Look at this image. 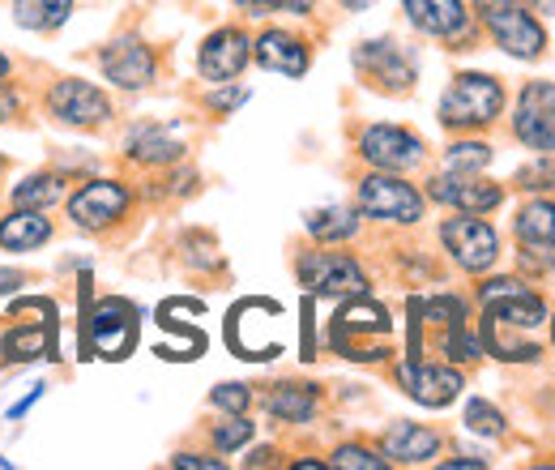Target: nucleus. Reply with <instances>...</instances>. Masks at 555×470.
Instances as JSON below:
<instances>
[{
  "mask_svg": "<svg viewBox=\"0 0 555 470\" xmlns=\"http://www.w3.org/2000/svg\"><path fill=\"white\" fill-rule=\"evenodd\" d=\"M547 304L543 295H534L530 287L504 291L483 300V346L495 359H513V364H530L543 355V346L534 334L547 326Z\"/></svg>",
  "mask_w": 555,
  "mask_h": 470,
  "instance_id": "f257e3e1",
  "label": "nucleus"
},
{
  "mask_svg": "<svg viewBox=\"0 0 555 470\" xmlns=\"http://www.w3.org/2000/svg\"><path fill=\"white\" fill-rule=\"evenodd\" d=\"M479 17H483L487 35L495 39L500 52H508L513 61H539L547 52V30L543 22L521 9L517 0H475Z\"/></svg>",
  "mask_w": 555,
  "mask_h": 470,
  "instance_id": "f03ea898",
  "label": "nucleus"
},
{
  "mask_svg": "<svg viewBox=\"0 0 555 470\" xmlns=\"http://www.w3.org/2000/svg\"><path fill=\"white\" fill-rule=\"evenodd\" d=\"M504 107V86L491 73H457L440 99L444 129H483Z\"/></svg>",
  "mask_w": 555,
  "mask_h": 470,
  "instance_id": "7ed1b4c3",
  "label": "nucleus"
},
{
  "mask_svg": "<svg viewBox=\"0 0 555 470\" xmlns=\"http://www.w3.org/2000/svg\"><path fill=\"white\" fill-rule=\"evenodd\" d=\"M138 342V313L129 300L112 295V300H99L90 313L81 308V351L90 346V355L99 359H129Z\"/></svg>",
  "mask_w": 555,
  "mask_h": 470,
  "instance_id": "20e7f679",
  "label": "nucleus"
},
{
  "mask_svg": "<svg viewBox=\"0 0 555 470\" xmlns=\"http://www.w3.org/2000/svg\"><path fill=\"white\" fill-rule=\"evenodd\" d=\"M359 214L380 223H418L423 218V193L406 185L398 172H376L359 180Z\"/></svg>",
  "mask_w": 555,
  "mask_h": 470,
  "instance_id": "39448f33",
  "label": "nucleus"
},
{
  "mask_svg": "<svg viewBox=\"0 0 555 470\" xmlns=\"http://www.w3.org/2000/svg\"><path fill=\"white\" fill-rule=\"evenodd\" d=\"M299 282L312 295H325V300L367 295V274L347 253H304L299 257Z\"/></svg>",
  "mask_w": 555,
  "mask_h": 470,
  "instance_id": "423d86ee",
  "label": "nucleus"
},
{
  "mask_svg": "<svg viewBox=\"0 0 555 470\" xmlns=\"http://www.w3.org/2000/svg\"><path fill=\"white\" fill-rule=\"evenodd\" d=\"M513 134L521 145L555 154V81H526L513 112Z\"/></svg>",
  "mask_w": 555,
  "mask_h": 470,
  "instance_id": "0eeeda50",
  "label": "nucleus"
},
{
  "mask_svg": "<svg viewBox=\"0 0 555 470\" xmlns=\"http://www.w3.org/2000/svg\"><path fill=\"white\" fill-rule=\"evenodd\" d=\"M440 240H444V249L453 253V262L462 269H470V274H483V269H491L495 257H500V236H495V227L483 223L479 214L449 218V223L440 227Z\"/></svg>",
  "mask_w": 555,
  "mask_h": 470,
  "instance_id": "6e6552de",
  "label": "nucleus"
},
{
  "mask_svg": "<svg viewBox=\"0 0 555 470\" xmlns=\"http://www.w3.org/2000/svg\"><path fill=\"white\" fill-rule=\"evenodd\" d=\"M48 112L56 120H65L73 129H99L107 116H112V103L99 86L90 81H77V77H65L48 90Z\"/></svg>",
  "mask_w": 555,
  "mask_h": 470,
  "instance_id": "1a4fd4ad",
  "label": "nucleus"
},
{
  "mask_svg": "<svg viewBox=\"0 0 555 470\" xmlns=\"http://www.w3.org/2000/svg\"><path fill=\"white\" fill-rule=\"evenodd\" d=\"M359 154L376 172H411L423 163V141L402 125H372L359 137Z\"/></svg>",
  "mask_w": 555,
  "mask_h": 470,
  "instance_id": "9d476101",
  "label": "nucleus"
},
{
  "mask_svg": "<svg viewBox=\"0 0 555 470\" xmlns=\"http://www.w3.org/2000/svg\"><path fill=\"white\" fill-rule=\"evenodd\" d=\"M398 385H402L418 406L440 410V406L457 403V394H462V372H457V368H444V364H427V359L415 355V359L398 364Z\"/></svg>",
  "mask_w": 555,
  "mask_h": 470,
  "instance_id": "9b49d317",
  "label": "nucleus"
},
{
  "mask_svg": "<svg viewBox=\"0 0 555 470\" xmlns=\"http://www.w3.org/2000/svg\"><path fill=\"white\" fill-rule=\"evenodd\" d=\"M129 209V189L116 180H90L69 198V218L81 231H103Z\"/></svg>",
  "mask_w": 555,
  "mask_h": 470,
  "instance_id": "f8f14e48",
  "label": "nucleus"
},
{
  "mask_svg": "<svg viewBox=\"0 0 555 470\" xmlns=\"http://www.w3.org/2000/svg\"><path fill=\"white\" fill-rule=\"evenodd\" d=\"M411 26L431 35V39H444V43H466L475 39V22L466 13L462 0H402Z\"/></svg>",
  "mask_w": 555,
  "mask_h": 470,
  "instance_id": "ddd939ff",
  "label": "nucleus"
},
{
  "mask_svg": "<svg viewBox=\"0 0 555 470\" xmlns=\"http://www.w3.org/2000/svg\"><path fill=\"white\" fill-rule=\"evenodd\" d=\"M248 61H253V39L244 30H235V26H222V30H214L202 43L197 68H202V77L227 86V81H235L248 68Z\"/></svg>",
  "mask_w": 555,
  "mask_h": 470,
  "instance_id": "4468645a",
  "label": "nucleus"
},
{
  "mask_svg": "<svg viewBox=\"0 0 555 470\" xmlns=\"http://www.w3.org/2000/svg\"><path fill=\"white\" fill-rule=\"evenodd\" d=\"M427 198L440 205H453L462 214H487L504 202V189L491 185L483 176H457V172H440L431 185H427Z\"/></svg>",
  "mask_w": 555,
  "mask_h": 470,
  "instance_id": "2eb2a0df",
  "label": "nucleus"
},
{
  "mask_svg": "<svg viewBox=\"0 0 555 470\" xmlns=\"http://www.w3.org/2000/svg\"><path fill=\"white\" fill-rule=\"evenodd\" d=\"M354 65L363 68L376 86H385V90H411V81H415V61H411L406 48H398L393 39L359 43Z\"/></svg>",
  "mask_w": 555,
  "mask_h": 470,
  "instance_id": "dca6fc26",
  "label": "nucleus"
},
{
  "mask_svg": "<svg viewBox=\"0 0 555 470\" xmlns=\"http://www.w3.org/2000/svg\"><path fill=\"white\" fill-rule=\"evenodd\" d=\"M103 77L116 81L120 90H145L154 81V52L141 43V39H116L103 48L99 56Z\"/></svg>",
  "mask_w": 555,
  "mask_h": 470,
  "instance_id": "f3484780",
  "label": "nucleus"
},
{
  "mask_svg": "<svg viewBox=\"0 0 555 470\" xmlns=\"http://www.w3.org/2000/svg\"><path fill=\"white\" fill-rule=\"evenodd\" d=\"M389 330H393V321H389V313L380 304H372L363 295H350L347 304H343V313L334 317V326H330V338H334L338 351H347L354 338L389 334Z\"/></svg>",
  "mask_w": 555,
  "mask_h": 470,
  "instance_id": "a211bd4d",
  "label": "nucleus"
},
{
  "mask_svg": "<svg viewBox=\"0 0 555 470\" xmlns=\"http://www.w3.org/2000/svg\"><path fill=\"white\" fill-rule=\"evenodd\" d=\"M385 458L398 462V467H423L440 454V432L423 428V423H393L385 432Z\"/></svg>",
  "mask_w": 555,
  "mask_h": 470,
  "instance_id": "6ab92c4d",
  "label": "nucleus"
},
{
  "mask_svg": "<svg viewBox=\"0 0 555 470\" xmlns=\"http://www.w3.org/2000/svg\"><path fill=\"white\" fill-rule=\"evenodd\" d=\"M253 56H257V65L270 68V73H282V77H304L308 73V48L295 39V35H286V30H266L257 43H253Z\"/></svg>",
  "mask_w": 555,
  "mask_h": 470,
  "instance_id": "aec40b11",
  "label": "nucleus"
},
{
  "mask_svg": "<svg viewBox=\"0 0 555 470\" xmlns=\"http://www.w3.org/2000/svg\"><path fill=\"white\" fill-rule=\"evenodd\" d=\"M517 240H521V249H526V253H539V257H547V262H552V253H555V202L534 198V202L521 205V214H517Z\"/></svg>",
  "mask_w": 555,
  "mask_h": 470,
  "instance_id": "412c9836",
  "label": "nucleus"
},
{
  "mask_svg": "<svg viewBox=\"0 0 555 470\" xmlns=\"http://www.w3.org/2000/svg\"><path fill=\"white\" fill-rule=\"evenodd\" d=\"M48 240H52V223L43 218V209L17 205V209L0 223V244H4L9 253H30V249H39V244H48Z\"/></svg>",
  "mask_w": 555,
  "mask_h": 470,
  "instance_id": "4be33fe9",
  "label": "nucleus"
},
{
  "mask_svg": "<svg viewBox=\"0 0 555 470\" xmlns=\"http://www.w3.org/2000/svg\"><path fill=\"white\" fill-rule=\"evenodd\" d=\"M48 351H56V317H43V321H35V326H13V330L4 334V355H9L13 364L39 359V355H48Z\"/></svg>",
  "mask_w": 555,
  "mask_h": 470,
  "instance_id": "5701e85b",
  "label": "nucleus"
},
{
  "mask_svg": "<svg viewBox=\"0 0 555 470\" xmlns=\"http://www.w3.org/2000/svg\"><path fill=\"white\" fill-rule=\"evenodd\" d=\"M184 154V141L158 125H145L138 134L129 137V158L133 163H145V167H163V163H176Z\"/></svg>",
  "mask_w": 555,
  "mask_h": 470,
  "instance_id": "b1692460",
  "label": "nucleus"
},
{
  "mask_svg": "<svg viewBox=\"0 0 555 470\" xmlns=\"http://www.w3.org/2000/svg\"><path fill=\"white\" fill-rule=\"evenodd\" d=\"M317 403H321L317 385H278L266 406L278 423H308L317 415Z\"/></svg>",
  "mask_w": 555,
  "mask_h": 470,
  "instance_id": "393cba45",
  "label": "nucleus"
},
{
  "mask_svg": "<svg viewBox=\"0 0 555 470\" xmlns=\"http://www.w3.org/2000/svg\"><path fill=\"white\" fill-rule=\"evenodd\" d=\"M308 236L321 240V244H338V240H350L359 231V209H347V205H325V209H312L304 218Z\"/></svg>",
  "mask_w": 555,
  "mask_h": 470,
  "instance_id": "a878e982",
  "label": "nucleus"
},
{
  "mask_svg": "<svg viewBox=\"0 0 555 470\" xmlns=\"http://www.w3.org/2000/svg\"><path fill=\"white\" fill-rule=\"evenodd\" d=\"M73 0H13V22L26 30H56L65 26Z\"/></svg>",
  "mask_w": 555,
  "mask_h": 470,
  "instance_id": "bb28decb",
  "label": "nucleus"
},
{
  "mask_svg": "<svg viewBox=\"0 0 555 470\" xmlns=\"http://www.w3.org/2000/svg\"><path fill=\"white\" fill-rule=\"evenodd\" d=\"M61 198H65L61 176H30L13 189V205H26V209H52Z\"/></svg>",
  "mask_w": 555,
  "mask_h": 470,
  "instance_id": "cd10ccee",
  "label": "nucleus"
},
{
  "mask_svg": "<svg viewBox=\"0 0 555 470\" xmlns=\"http://www.w3.org/2000/svg\"><path fill=\"white\" fill-rule=\"evenodd\" d=\"M487 163H491V145L487 141H457L444 154V172H457V176H479Z\"/></svg>",
  "mask_w": 555,
  "mask_h": 470,
  "instance_id": "c85d7f7f",
  "label": "nucleus"
},
{
  "mask_svg": "<svg viewBox=\"0 0 555 470\" xmlns=\"http://www.w3.org/2000/svg\"><path fill=\"white\" fill-rule=\"evenodd\" d=\"M466 428L479 432V436H504V415L487 398H470L466 403Z\"/></svg>",
  "mask_w": 555,
  "mask_h": 470,
  "instance_id": "c756f323",
  "label": "nucleus"
},
{
  "mask_svg": "<svg viewBox=\"0 0 555 470\" xmlns=\"http://www.w3.org/2000/svg\"><path fill=\"white\" fill-rule=\"evenodd\" d=\"M253 432H257V428H253L244 415H231L227 423L214 428V445H218L222 454H235V449H244V445L253 441Z\"/></svg>",
  "mask_w": 555,
  "mask_h": 470,
  "instance_id": "7c9ffc66",
  "label": "nucleus"
},
{
  "mask_svg": "<svg viewBox=\"0 0 555 470\" xmlns=\"http://www.w3.org/2000/svg\"><path fill=\"white\" fill-rule=\"evenodd\" d=\"M330 467H338V470H389V458H376V454H372V449H363V445H343V449H334Z\"/></svg>",
  "mask_w": 555,
  "mask_h": 470,
  "instance_id": "2f4dec72",
  "label": "nucleus"
},
{
  "mask_svg": "<svg viewBox=\"0 0 555 470\" xmlns=\"http://www.w3.org/2000/svg\"><path fill=\"white\" fill-rule=\"evenodd\" d=\"M517 189H526V193L555 189V158H552V154H539V163L521 167V172H517Z\"/></svg>",
  "mask_w": 555,
  "mask_h": 470,
  "instance_id": "473e14b6",
  "label": "nucleus"
},
{
  "mask_svg": "<svg viewBox=\"0 0 555 470\" xmlns=\"http://www.w3.org/2000/svg\"><path fill=\"white\" fill-rule=\"evenodd\" d=\"M209 403L218 406V410H227V415H244V410L253 406V390L240 385V381H227V385H218V390L209 394Z\"/></svg>",
  "mask_w": 555,
  "mask_h": 470,
  "instance_id": "72a5a7b5",
  "label": "nucleus"
},
{
  "mask_svg": "<svg viewBox=\"0 0 555 470\" xmlns=\"http://www.w3.org/2000/svg\"><path fill=\"white\" fill-rule=\"evenodd\" d=\"M244 9H253V13H312L317 9V0H240Z\"/></svg>",
  "mask_w": 555,
  "mask_h": 470,
  "instance_id": "f704fd0d",
  "label": "nucleus"
},
{
  "mask_svg": "<svg viewBox=\"0 0 555 470\" xmlns=\"http://www.w3.org/2000/svg\"><path fill=\"white\" fill-rule=\"evenodd\" d=\"M244 99H248V90H244V86H231V90H214V94H209V107H214V112H235Z\"/></svg>",
  "mask_w": 555,
  "mask_h": 470,
  "instance_id": "c9c22d12",
  "label": "nucleus"
},
{
  "mask_svg": "<svg viewBox=\"0 0 555 470\" xmlns=\"http://www.w3.org/2000/svg\"><path fill=\"white\" fill-rule=\"evenodd\" d=\"M171 467L180 470H222L218 458H202V454H180V458H171Z\"/></svg>",
  "mask_w": 555,
  "mask_h": 470,
  "instance_id": "e433bc0d",
  "label": "nucleus"
},
{
  "mask_svg": "<svg viewBox=\"0 0 555 470\" xmlns=\"http://www.w3.org/2000/svg\"><path fill=\"white\" fill-rule=\"evenodd\" d=\"M17 103H22V99H17V90L0 81V125H4V120H9L13 112H17Z\"/></svg>",
  "mask_w": 555,
  "mask_h": 470,
  "instance_id": "4c0bfd02",
  "label": "nucleus"
},
{
  "mask_svg": "<svg viewBox=\"0 0 555 470\" xmlns=\"http://www.w3.org/2000/svg\"><path fill=\"white\" fill-rule=\"evenodd\" d=\"M9 68H13V65H9V56H4V52H0V81H4V77H9Z\"/></svg>",
  "mask_w": 555,
  "mask_h": 470,
  "instance_id": "58836bf2",
  "label": "nucleus"
},
{
  "mask_svg": "<svg viewBox=\"0 0 555 470\" xmlns=\"http://www.w3.org/2000/svg\"><path fill=\"white\" fill-rule=\"evenodd\" d=\"M539 9H543L547 17H555V0H539Z\"/></svg>",
  "mask_w": 555,
  "mask_h": 470,
  "instance_id": "ea45409f",
  "label": "nucleus"
},
{
  "mask_svg": "<svg viewBox=\"0 0 555 470\" xmlns=\"http://www.w3.org/2000/svg\"><path fill=\"white\" fill-rule=\"evenodd\" d=\"M547 321H552V342H555V317H547Z\"/></svg>",
  "mask_w": 555,
  "mask_h": 470,
  "instance_id": "a19ab883",
  "label": "nucleus"
},
{
  "mask_svg": "<svg viewBox=\"0 0 555 470\" xmlns=\"http://www.w3.org/2000/svg\"><path fill=\"white\" fill-rule=\"evenodd\" d=\"M0 172H4V158H0Z\"/></svg>",
  "mask_w": 555,
  "mask_h": 470,
  "instance_id": "79ce46f5",
  "label": "nucleus"
}]
</instances>
